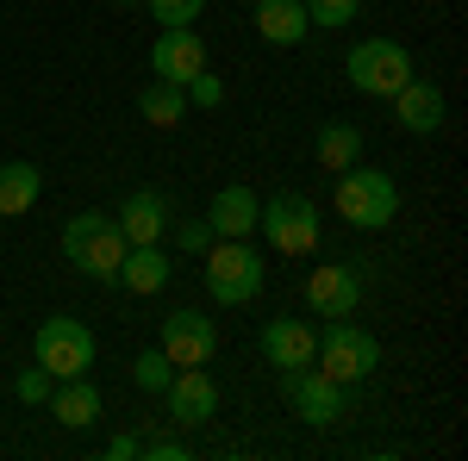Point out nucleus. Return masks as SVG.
Masks as SVG:
<instances>
[{"instance_id": "1", "label": "nucleus", "mask_w": 468, "mask_h": 461, "mask_svg": "<svg viewBox=\"0 0 468 461\" xmlns=\"http://www.w3.org/2000/svg\"><path fill=\"white\" fill-rule=\"evenodd\" d=\"M125 231L112 225V213H101V206H88V213H75L69 225H63V256H69V268H81L88 281L112 287L119 281V262H125Z\"/></svg>"}, {"instance_id": "2", "label": "nucleus", "mask_w": 468, "mask_h": 461, "mask_svg": "<svg viewBox=\"0 0 468 461\" xmlns=\"http://www.w3.org/2000/svg\"><path fill=\"white\" fill-rule=\"evenodd\" d=\"M207 256V293H213L218 306H250L262 281H269V268H262V249H250L244 237H213V244L200 249Z\"/></svg>"}, {"instance_id": "3", "label": "nucleus", "mask_w": 468, "mask_h": 461, "mask_svg": "<svg viewBox=\"0 0 468 461\" xmlns=\"http://www.w3.org/2000/svg\"><path fill=\"white\" fill-rule=\"evenodd\" d=\"M337 218L344 225H356V231H388L399 218V187L388 169H362V162H350L344 175H337Z\"/></svg>"}, {"instance_id": "4", "label": "nucleus", "mask_w": 468, "mask_h": 461, "mask_svg": "<svg viewBox=\"0 0 468 461\" xmlns=\"http://www.w3.org/2000/svg\"><path fill=\"white\" fill-rule=\"evenodd\" d=\"M344 75H350V88L368 94V100H394L399 88L412 81V50L399 37H362V44H350V57H344Z\"/></svg>"}, {"instance_id": "5", "label": "nucleus", "mask_w": 468, "mask_h": 461, "mask_svg": "<svg viewBox=\"0 0 468 461\" xmlns=\"http://www.w3.org/2000/svg\"><path fill=\"white\" fill-rule=\"evenodd\" d=\"M256 231L269 237L275 256H313L324 237V213L306 200V194H275L256 206Z\"/></svg>"}, {"instance_id": "6", "label": "nucleus", "mask_w": 468, "mask_h": 461, "mask_svg": "<svg viewBox=\"0 0 468 461\" xmlns=\"http://www.w3.org/2000/svg\"><path fill=\"white\" fill-rule=\"evenodd\" d=\"M313 361H319L331 381H344V387H362L375 368H381V343L362 330V324L350 319H331V330L319 337V350H313Z\"/></svg>"}, {"instance_id": "7", "label": "nucleus", "mask_w": 468, "mask_h": 461, "mask_svg": "<svg viewBox=\"0 0 468 461\" xmlns=\"http://www.w3.org/2000/svg\"><path fill=\"white\" fill-rule=\"evenodd\" d=\"M32 361H37V368H50L57 381H75V374H88V368H94V330H88L81 319H69V312H57V319L37 324Z\"/></svg>"}, {"instance_id": "8", "label": "nucleus", "mask_w": 468, "mask_h": 461, "mask_svg": "<svg viewBox=\"0 0 468 461\" xmlns=\"http://www.w3.org/2000/svg\"><path fill=\"white\" fill-rule=\"evenodd\" d=\"M282 399H288V412L300 418V424H313V430H324V424H337L344 418V405H350V387L344 381H331L324 368H282Z\"/></svg>"}, {"instance_id": "9", "label": "nucleus", "mask_w": 468, "mask_h": 461, "mask_svg": "<svg viewBox=\"0 0 468 461\" xmlns=\"http://www.w3.org/2000/svg\"><path fill=\"white\" fill-rule=\"evenodd\" d=\"M156 350L169 355L176 368H207V361L218 355V324L207 319V312H194V306H181V312H169V319H163Z\"/></svg>"}, {"instance_id": "10", "label": "nucleus", "mask_w": 468, "mask_h": 461, "mask_svg": "<svg viewBox=\"0 0 468 461\" xmlns=\"http://www.w3.org/2000/svg\"><path fill=\"white\" fill-rule=\"evenodd\" d=\"M306 306H313V319H350L362 306V268L356 262H319L306 275Z\"/></svg>"}, {"instance_id": "11", "label": "nucleus", "mask_w": 468, "mask_h": 461, "mask_svg": "<svg viewBox=\"0 0 468 461\" xmlns=\"http://www.w3.org/2000/svg\"><path fill=\"white\" fill-rule=\"evenodd\" d=\"M163 399H169L176 424H213L218 418V381L207 368H176V381L163 387Z\"/></svg>"}, {"instance_id": "12", "label": "nucleus", "mask_w": 468, "mask_h": 461, "mask_svg": "<svg viewBox=\"0 0 468 461\" xmlns=\"http://www.w3.org/2000/svg\"><path fill=\"white\" fill-rule=\"evenodd\" d=\"M112 225L125 231V244H163V231L176 225V206H169V194L138 187V194H125V206L112 213Z\"/></svg>"}, {"instance_id": "13", "label": "nucleus", "mask_w": 468, "mask_h": 461, "mask_svg": "<svg viewBox=\"0 0 468 461\" xmlns=\"http://www.w3.org/2000/svg\"><path fill=\"white\" fill-rule=\"evenodd\" d=\"M150 69H156V81H194V75L207 69V37L194 32V26H176V32L156 37V50H150Z\"/></svg>"}, {"instance_id": "14", "label": "nucleus", "mask_w": 468, "mask_h": 461, "mask_svg": "<svg viewBox=\"0 0 468 461\" xmlns=\"http://www.w3.org/2000/svg\"><path fill=\"white\" fill-rule=\"evenodd\" d=\"M313 350H319V330L306 319H269L262 324V361H269L275 374H282V368H306Z\"/></svg>"}, {"instance_id": "15", "label": "nucleus", "mask_w": 468, "mask_h": 461, "mask_svg": "<svg viewBox=\"0 0 468 461\" xmlns=\"http://www.w3.org/2000/svg\"><path fill=\"white\" fill-rule=\"evenodd\" d=\"M169 275H176V256L163 244H132L125 249V262H119V281L125 293H138V299H150V293H163L169 287Z\"/></svg>"}, {"instance_id": "16", "label": "nucleus", "mask_w": 468, "mask_h": 461, "mask_svg": "<svg viewBox=\"0 0 468 461\" xmlns=\"http://www.w3.org/2000/svg\"><path fill=\"white\" fill-rule=\"evenodd\" d=\"M394 119L412 131V138L443 131V88H437V81H425V75H412V81L394 94Z\"/></svg>"}, {"instance_id": "17", "label": "nucleus", "mask_w": 468, "mask_h": 461, "mask_svg": "<svg viewBox=\"0 0 468 461\" xmlns=\"http://www.w3.org/2000/svg\"><path fill=\"white\" fill-rule=\"evenodd\" d=\"M250 6H256V37H262V44L293 50V44H306V32H313L306 0H250Z\"/></svg>"}, {"instance_id": "18", "label": "nucleus", "mask_w": 468, "mask_h": 461, "mask_svg": "<svg viewBox=\"0 0 468 461\" xmlns=\"http://www.w3.org/2000/svg\"><path fill=\"white\" fill-rule=\"evenodd\" d=\"M44 405L57 412V424H63V430H88V424H101V387H94L88 374H75V381H57Z\"/></svg>"}, {"instance_id": "19", "label": "nucleus", "mask_w": 468, "mask_h": 461, "mask_svg": "<svg viewBox=\"0 0 468 461\" xmlns=\"http://www.w3.org/2000/svg\"><path fill=\"white\" fill-rule=\"evenodd\" d=\"M256 200L244 181H231V187H218L213 194V206H207V225H213V237H250L256 231Z\"/></svg>"}, {"instance_id": "20", "label": "nucleus", "mask_w": 468, "mask_h": 461, "mask_svg": "<svg viewBox=\"0 0 468 461\" xmlns=\"http://www.w3.org/2000/svg\"><path fill=\"white\" fill-rule=\"evenodd\" d=\"M37 194H44V169L26 162V156H13V162H0V218H19L37 206Z\"/></svg>"}, {"instance_id": "21", "label": "nucleus", "mask_w": 468, "mask_h": 461, "mask_svg": "<svg viewBox=\"0 0 468 461\" xmlns=\"http://www.w3.org/2000/svg\"><path fill=\"white\" fill-rule=\"evenodd\" d=\"M313 156H319V169H350V162H362V131L356 125H344V119H331L319 138H313Z\"/></svg>"}, {"instance_id": "22", "label": "nucleus", "mask_w": 468, "mask_h": 461, "mask_svg": "<svg viewBox=\"0 0 468 461\" xmlns=\"http://www.w3.org/2000/svg\"><path fill=\"white\" fill-rule=\"evenodd\" d=\"M138 119L156 125V131H176L181 119H187V94H181L176 81H150L144 94H138Z\"/></svg>"}, {"instance_id": "23", "label": "nucleus", "mask_w": 468, "mask_h": 461, "mask_svg": "<svg viewBox=\"0 0 468 461\" xmlns=\"http://www.w3.org/2000/svg\"><path fill=\"white\" fill-rule=\"evenodd\" d=\"M132 381H138L144 393H163L169 381H176V361H169L163 350H144L138 361H132Z\"/></svg>"}, {"instance_id": "24", "label": "nucleus", "mask_w": 468, "mask_h": 461, "mask_svg": "<svg viewBox=\"0 0 468 461\" xmlns=\"http://www.w3.org/2000/svg\"><path fill=\"white\" fill-rule=\"evenodd\" d=\"M181 94H187V112H194V107H200V112L225 107V81H218L213 69H200L194 81H181Z\"/></svg>"}, {"instance_id": "25", "label": "nucleus", "mask_w": 468, "mask_h": 461, "mask_svg": "<svg viewBox=\"0 0 468 461\" xmlns=\"http://www.w3.org/2000/svg\"><path fill=\"white\" fill-rule=\"evenodd\" d=\"M356 6H362V0H306V19L324 26V32H344V26L356 19Z\"/></svg>"}, {"instance_id": "26", "label": "nucleus", "mask_w": 468, "mask_h": 461, "mask_svg": "<svg viewBox=\"0 0 468 461\" xmlns=\"http://www.w3.org/2000/svg\"><path fill=\"white\" fill-rule=\"evenodd\" d=\"M144 6H150V19H156L163 32H176V26H194V19H200L207 0H144Z\"/></svg>"}, {"instance_id": "27", "label": "nucleus", "mask_w": 468, "mask_h": 461, "mask_svg": "<svg viewBox=\"0 0 468 461\" xmlns=\"http://www.w3.org/2000/svg\"><path fill=\"white\" fill-rule=\"evenodd\" d=\"M50 387H57V374H50V368H19V381H13V393H19V399H26V405H44V399H50Z\"/></svg>"}, {"instance_id": "28", "label": "nucleus", "mask_w": 468, "mask_h": 461, "mask_svg": "<svg viewBox=\"0 0 468 461\" xmlns=\"http://www.w3.org/2000/svg\"><path fill=\"white\" fill-rule=\"evenodd\" d=\"M176 244L187 249V256H200V249L213 244V225H207V218H176Z\"/></svg>"}, {"instance_id": "29", "label": "nucleus", "mask_w": 468, "mask_h": 461, "mask_svg": "<svg viewBox=\"0 0 468 461\" xmlns=\"http://www.w3.org/2000/svg\"><path fill=\"white\" fill-rule=\"evenodd\" d=\"M144 456L150 461H187V443L181 436H163V443H144Z\"/></svg>"}, {"instance_id": "30", "label": "nucleus", "mask_w": 468, "mask_h": 461, "mask_svg": "<svg viewBox=\"0 0 468 461\" xmlns=\"http://www.w3.org/2000/svg\"><path fill=\"white\" fill-rule=\"evenodd\" d=\"M138 456H144L138 436H112V443H107V461H138Z\"/></svg>"}, {"instance_id": "31", "label": "nucleus", "mask_w": 468, "mask_h": 461, "mask_svg": "<svg viewBox=\"0 0 468 461\" xmlns=\"http://www.w3.org/2000/svg\"><path fill=\"white\" fill-rule=\"evenodd\" d=\"M112 6H144V0H112Z\"/></svg>"}, {"instance_id": "32", "label": "nucleus", "mask_w": 468, "mask_h": 461, "mask_svg": "<svg viewBox=\"0 0 468 461\" xmlns=\"http://www.w3.org/2000/svg\"><path fill=\"white\" fill-rule=\"evenodd\" d=\"M0 225H6V218H0Z\"/></svg>"}]
</instances>
